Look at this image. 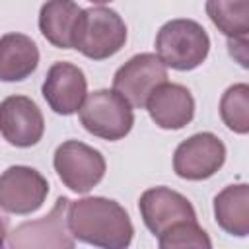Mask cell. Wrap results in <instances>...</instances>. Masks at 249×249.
<instances>
[{"label": "cell", "instance_id": "12", "mask_svg": "<svg viewBox=\"0 0 249 249\" xmlns=\"http://www.w3.org/2000/svg\"><path fill=\"white\" fill-rule=\"evenodd\" d=\"M41 93L56 115H74L88 95L86 74L72 62H54L47 70Z\"/></svg>", "mask_w": 249, "mask_h": 249}, {"label": "cell", "instance_id": "16", "mask_svg": "<svg viewBox=\"0 0 249 249\" xmlns=\"http://www.w3.org/2000/svg\"><path fill=\"white\" fill-rule=\"evenodd\" d=\"M214 220L230 235L247 237L249 233V185H228L214 196Z\"/></svg>", "mask_w": 249, "mask_h": 249}, {"label": "cell", "instance_id": "4", "mask_svg": "<svg viewBox=\"0 0 249 249\" xmlns=\"http://www.w3.org/2000/svg\"><path fill=\"white\" fill-rule=\"evenodd\" d=\"M80 123L89 134L115 142L132 130V105L115 89H95L80 107Z\"/></svg>", "mask_w": 249, "mask_h": 249}, {"label": "cell", "instance_id": "20", "mask_svg": "<svg viewBox=\"0 0 249 249\" xmlns=\"http://www.w3.org/2000/svg\"><path fill=\"white\" fill-rule=\"evenodd\" d=\"M230 53L243 68H247V37L230 39Z\"/></svg>", "mask_w": 249, "mask_h": 249}, {"label": "cell", "instance_id": "3", "mask_svg": "<svg viewBox=\"0 0 249 249\" xmlns=\"http://www.w3.org/2000/svg\"><path fill=\"white\" fill-rule=\"evenodd\" d=\"M126 43V25L123 18L103 6L82 10L74 33V49L86 58L105 60L117 54Z\"/></svg>", "mask_w": 249, "mask_h": 249}, {"label": "cell", "instance_id": "2", "mask_svg": "<svg viewBox=\"0 0 249 249\" xmlns=\"http://www.w3.org/2000/svg\"><path fill=\"white\" fill-rule=\"evenodd\" d=\"M210 51L206 29L195 19H171L163 23L156 35V54L173 70L189 72L198 68Z\"/></svg>", "mask_w": 249, "mask_h": 249}, {"label": "cell", "instance_id": "9", "mask_svg": "<svg viewBox=\"0 0 249 249\" xmlns=\"http://www.w3.org/2000/svg\"><path fill=\"white\" fill-rule=\"evenodd\" d=\"M49 195V181L29 165H12L0 175V208L25 216L37 212Z\"/></svg>", "mask_w": 249, "mask_h": 249}, {"label": "cell", "instance_id": "10", "mask_svg": "<svg viewBox=\"0 0 249 249\" xmlns=\"http://www.w3.org/2000/svg\"><path fill=\"white\" fill-rule=\"evenodd\" d=\"M138 210L144 226L154 237H160L165 230L179 222L196 220V212L187 196L169 187H152L140 195Z\"/></svg>", "mask_w": 249, "mask_h": 249}, {"label": "cell", "instance_id": "11", "mask_svg": "<svg viewBox=\"0 0 249 249\" xmlns=\"http://www.w3.org/2000/svg\"><path fill=\"white\" fill-rule=\"evenodd\" d=\"M45 132V119L37 103L25 95H10L0 103V134L16 148L35 146Z\"/></svg>", "mask_w": 249, "mask_h": 249}, {"label": "cell", "instance_id": "5", "mask_svg": "<svg viewBox=\"0 0 249 249\" xmlns=\"http://www.w3.org/2000/svg\"><path fill=\"white\" fill-rule=\"evenodd\" d=\"M53 165L64 187L74 193H89L105 175V158L99 150L80 142H62L53 156Z\"/></svg>", "mask_w": 249, "mask_h": 249}, {"label": "cell", "instance_id": "8", "mask_svg": "<svg viewBox=\"0 0 249 249\" xmlns=\"http://www.w3.org/2000/svg\"><path fill=\"white\" fill-rule=\"evenodd\" d=\"M167 82V66L156 53H140L130 56L113 76V89L119 91L132 109H142L148 95Z\"/></svg>", "mask_w": 249, "mask_h": 249}, {"label": "cell", "instance_id": "22", "mask_svg": "<svg viewBox=\"0 0 249 249\" xmlns=\"http://www.w3.org/2000/svg\"><path fill=\"white\" fill-rule=\"evenodd\" d=\"M91 4H97V6H101V4H107V2H111V0H89Z\"/></svg>", "mask_w": 249, "mask_h": 249}, {"label": "cell", "instance_id": "18", "mask_svg": "<svg viewBox=\"0 0 249 249\" xmlns=\"http://www.w3.org/2000/svg\"><path fill=\"white\" fill-rule=\"evenodd\" d=\"M220 117L224 124L235 134L249 132V86L233 84L220 99Z\"/></svg>", "mask_w": 249, "mask_h": 249}, {"label": "cell", "instance_id": "17", "mask_svg": "<svg viewBox=\"0 0 249 249\" xmlns=\"http://www.w3.org/2000/svg\"><path fill=\"white\" fill-rule=\"evenodd\" d=\"M206 14L228 39L247 37L249 0H206Z\"/></svg>", "mask_w": 249, "mask_h": 249}, {"label": "cell", "instance_id": "7", "mask_svg": "<svg viewBox=\"0 0 249 249\" xmlns=\"http://www.w3.org/2000/svg\"><path fill=\"white\" fill-rule=\"evenodd\" d=\"M226 161V146L212 132H196L183 140L173 154V171L187 181H204Z\"/></svg>", "mask_w": 249, "mask_h": 249}, {"label": "cell", "instance_id": "1", "mask_svg": "<svg viewBox=\"0 0 249 249\" xmlns=\"http://www.w3.org/2000/svg\"><path fill=\"white\" fill-rule=\"evenodd\" d=\"M66 220L72 237L93 247L124 249L134 235L128 212L117 200L105 196L70 200Z\"/></svg>", "mask_w": 249, "mask_h": 249}, {"label": "cell", "instance_id": "19", "mask_svg": "<svg viewBox=\"0 0 249 249\" xmlns=\"http://www.w3.org/2000/svg\"><path fill=\"white\" fill-rule=\"evenodd\" d=\"M158 245L161 249H185V247H195V249H210L212 241L208 233L198 226L196 220H187L171 226L158 237Z\"/></svg>", "mask_w": 249, "mask_h": 249}, {"label": "cell", "instance_id": "14", "mask_svg": "<svg viewBox=\"0 0 249 249\" xmlns=\"http://www.w3.org/2000/svg\"><path fill=\"white\" fill-rule=\"evenodd\" d=\"M82 8L74 0H47L39 10V31L56 49H74Z\"/></svg>", "mask_w": 249, "mask_h": 249}, {"label": "cell", "instance_id": "6", "mask_svg": "<svg viewBox=\"0 0 249 249\" xmlns=\"http://www.w3.org/2000/svg\"><path fill=\"white\" fill-rule=\"evenodd\" d=\"M68 204L66 196H58L49 214L19 224L10 233L8 245L12 249H72L76 239L68 230Z\"/></svg>", "mask_w": 249, "mask_h": 249}, {"label": "cell", "instance_id": "21", "mask_svg": "<svg viewBox=\"0 0 249 249\" xmlns=\"http://www.w3.org/2000/svg\"><path fill=\"white\" fill-rule=\"evenodd\" d=\"M6 235H8V230H6V222H4V218L0 216V247L6 243Z\"/></svg>", "mask_w": 249, "mask_h": 249}, {"label": "cell", "instance_id": "15", "mask_svg": "<svg viewBox=\"0 0 249 249\" xmlns=\"http://www.w3.org/2000/svg\"><path fill=\"white\" fill-rule=\"evenodd\" d=\"M39 64V49L35 41L23 33H6L0 37V80L21 82L35 72Z\"/></svg>", "mask_w": 249, "mask_h": 249}, {"label": "cell", "instance_id": "13", "mask_svg": "<svg viewBox=\"0 0 249 249\" xmlns=\"http://www.w3.org/2000/svg\"><path fill=\"white\" fill-rule=\"evenodd\" d=\"M146 111L150 119L163 130H179L187 126L195 117L193 93L173 82L160 84L146 99Z\"/></svg>", "mask_w": 249, "mask_h": 249}]
</instances>
